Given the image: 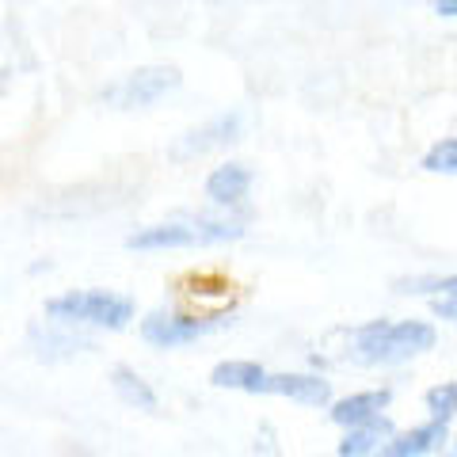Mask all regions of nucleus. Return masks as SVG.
Instances as JSON below:
<instances>
[{
    "label": "nucleus",
    "mask_w": 457,
    "mask_h": 457,
    "mask_svg": "<svg viewBox=\"0 0 457 457\" xmlns=\"http://www.w3.org/2000/svg\"><path fill=\"white\" fill-rule=\"evenodd\" d=\"M435 347L427 320H370L351 332V359L359 366H400Z\"/></svg>",
    "instance_id": "nucleus-1"
},
{
    "label": "nucleus",
    "mask_w": 457,
    "mask_h": 457,
    "mask_svg": "<svg viewBox=\"0 0 457 457\" xmlns=\"http://www.w3.org/2000/svg\"><path fill=\"white\" fill-rule=\"evenodd\" d=\"M46 317L69 328H107V332H122L134 320V302L111 290H69L46 302Z\"/></svg>",
    "instance_id": "nucleus-2"
},
{
    "label": "nucleus",
    "mask_w": 457,
    "mask_h": 457,
    "mask_svg": "<svg viewBox=\"0 0 457 457\" xmlns=\"http://www.w3.org/2000/svg\"><path fill=\"white\" fill-rule=\"evenodd\" d=\"M240 237H245V225H237V221L191 218V221H161V225L137 228V233L126 237V248H134V252H161V248L225 245V240H240Z\"/></svg>",
    "instance_id": "nucleus-3"
},
{
    "label": "nucleus",
    "mask_w": 457,
    "mask_h": 457,
    "mask_svg": "<svg viewBox=\"0 0 457 457\" xmlns=\"http://www.w3.org/2000/svg\"><path fill=\"white\" fill-rule=\"evenodd\" d=\"M228 320H203V317H191V312H179V309H153L145 320H141V339L153 343V347H183V343H195L210 332H218Z\"/></svg>",
    "instance_id": "nucleus-4"
},
{
    "label": "nucleus",
    "mask_w": 457,
    "mask_h": 457,
    "mask_svg": "<svg viewBox=\"0 0 457 457\" xmlns=\"http://www.w3.org/2000/svg\"><path fill=\"white\" fill-rule=\"evenodd\" d=\"M171 88H179V69L171 65H145L130 73L126 80H119L114 88H107V99L122 111H134V107H149L156 104L161 96H168Z\"/></svg>",
    "instance_id": "nucleus-5"
},
{
    "label": "nucleus",
    "mask_w": 457,
    "mask_h": 457,
    "mask_svg": "<svg viewBox=\"0 0 457 457\" xmlns=\"http://www.w3.org/2000/svg\"><path fill=\"white\" fill-rule=\"evenodd\" d=\"M393 404V389L389 385H381V389H366V393H351V396H343L332 404V423L343 427V431H354V427H366V423H374L381 420V411Z\"/></svg>",
    "instance_id": "nucleus-6"
},
{
    "label": "nucleus",
    "mask_w": 457,
    "mask_h": 457,
    "mask_svg": "<svg viewBox=\"0 0 457 457\" xmlns=\"http://www.w3.org/2000/svg\"><path fill=\"white\" fill-rule=\"evenodd\" d=\"M240 134V114L228 111V114H218V119H210L206 126H198V130H187L179 141H176V156H198V153H210V149H221V145H233Z\"/></svg>",
    "instance_id": "nucleus-7"
},
{
    "label": "nucleus",
    "mask_w": 457,
    "mask_h": 457,
    "mask_svg": "<svg viewBox=\"0 0 457 457\" xmlns=\"http://www.w3.org/2000/svg\"><path fill=\"white\" fill-rule=\"evenodd\" d=\"M267 393L286 396V400H297V404H305V408L332 404V381H324L317 374H270Z\"/></svg>",
    "instance_id": "nucleus-8"
},
{
    "label": "nucleus",
    "mask_w": 457,
    "mask_h": 457,
    "mask_svg": "<svg viewBox=\"0 0 457 457\" xmlns=\"http://www.w3.org/2000/svg\"><path fill=\"white\" fill-rule=\"evenodd\" d=\"M446 435H450L446 420H427L420 427H411V431H400L378 457H427L446 442Z\"/></svg>",
    "instance_id": "nucleus-9"
},
{
    "label": "nucleus",
    "mask_w": 457,
    "mask_h": 457,
    "mask_svg": "<svg viewBox=\"0 0 457 457\" xmlns=\"http://www.w3.org/2000/svg\"><path fill=\"white\" fill-rule=\"evenodd\" d=\"M233 286L228 282H213V278H191L187 290H183V305L195 309V317L203 320H221L225 309L233 305Z\"/></svg>",
    "instance_id": "nucleus-10"
},
{
    "label": "nucleus",
    "mask_w": 457,
    "mask_h": 457,
    "mask_svg": "<svg viewBox=\"0 0 457 457\" xmlns=\"http://www.w3.org/2000/svg\"><path fill=\"white\" fill-rule=\"evenodd\" d=\"M393 438H396L393 420L381 416V420H374V423L354 427V431L343 435V438H339V457H378Z\"/></svg>",
    "instance_id": "nucleus-11"
},
{
    "label": "nucleus",
    "mask_w": 457,
    "mask_h": 457,
    "mask_svg": "<svg viewBox=\"0 0 457 457\" xmlns=\"http://www.w3.org/2000/svg\"><path fill=\"white\" fill-rule=\"evenodd\" d=\"M252 187V171L245 164H221V168H213L210 171V179H206V198L213 206H237V203H245V195Z\"/></svg>",
    "instance_id": "nucleus-12"
},
{
    "label": "nucleus",
    "mask_w": 457,
    "mask_h": 457,
    "mask_svg": "<svg viewBox=\"0 0 457 457\" xmlns=\"http://www.w3.org/2000/svg\"><path fill=\"white\" fill-rule=\"evenodd\" d=\"M210 381L218 385V389H237V393H267V381L270 374L263 366L255 362H245V359H228V362H218L213 366Z\"/></svg>",
    "instance_id": "nucleus-13"
},
{
    "label": "nucleus",
    "mask_w": 457,
    "mask_h": 457,
    "mask_svg": "<svg viewBox=\"0 0 457 457\" xmlns=\"http://www.w3.org/2000/svg\"><path fill=\"white\" fill-rule=\"evenodd\" d=\"M111 385H114V393H119L130 408H141V411H156V393L149 389V381L137 374V370L130 366H114V374H111Z\"/></svg>",
    "instance_id": "nucleus-14"
},
{
    "label": "nucleus",
    "mask_w": 457,
    "mask_h": 457,
    "mask_svg": "<svg viewBox=\"0 0 457 457\" xmlns=\"http://www.w3.org/2000/svg\"><path fill=\"white\" fill-rule=\"evenodd\" d=\"M396 294H431V297H446L457 294V275H420V278H400Z\"/></svg>",
    "instance_id": "nucleus-15"
},
{
    "label": "nucleus",
    "mask_w": 457,
    "mask_h": 457,
    "mask_svg": "<svg viewBox=\"0 0 457 457\" xmlns=\"http://www.w3.org/2000/svg\"><path fill=\"white\" fill-rule=\"evenodd\" d=\"M423 171H435V176H457V137L435 141L423 156Z\"/></svg>",
    "instance_id": "nucleus-16"
},
{
    "label": "nucleus",
    "mask_w": 457,
    "mask_h": 457,
    "mask_svg": "<svg viewBox=\"0 0 457 457\" xmlns=\"http://www.w3.org/2000/svg\"><path fill=\"white\" fill-rule=\"evenodd\" d=\"M427 411H431V420H453L457 416V381H442L435 389H427Z\"/></svg>",
    "instance_id": "nucleus-17"
},
{
    "label": "nucleus",
    "mask_w": 457,
    "mask_h": 457,
    "mask_svg": "<svg viewBox=\"0 0 457 457\" xmlns=\"http://www.w3.org/2000/svg\"><path fill=\"white\" fill-rule=\"evenodd\" d=\"M431 312L442 320H457V294H446V297H431Z\"/></svg>",
    "instance_id": "nucleus-18"
},
{
    "label": "nucleus",
    "mask_w": 457,
    "mask_h": 457,
    "mask_svg": "<svg viewBox=\"0 0 457 457\" xmlns=\"http://www.w3.org/2000/svg\"><path fill=\"white\" fill-rule=\"evenodd\" d=\"M435 12H438V16L457 20V0H435Z\"/></svg>",
    "instance_id": "nucleus-19"
},
{
    "label": "nucleus",
    "mask_w": 457,
    "mask_h": 457,
    "mask_svg": "<svg viewBox=\"0 0 457 457\" xmlns=\"http://www.w3.org/2000/svg\"><path fill=\"white\" fill-rule=\"evenodd\" d=\"M453 457H457V442H453Z\"/></svg>",
    "instance_id": "nucleus-20"
},
{
    "label": "nucleus",
    "mask_w": 457,
    "mask_h": 457,
    "mask_svg": "<svg viewBox=\"0 0 457 457\" xmlns=\"http://www.w3.org/2000/svg\"><path fill=\"white\" fill-rule=\"evenodd\" d=\"M77 457H88V453H77Z\"/></svg>",
    "instance_id": "nucleus-21"
}]
</instances>
